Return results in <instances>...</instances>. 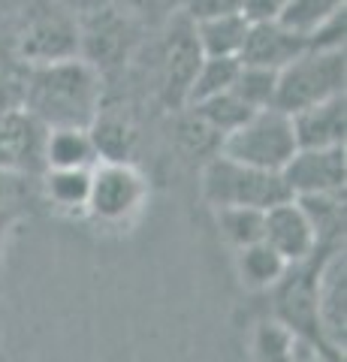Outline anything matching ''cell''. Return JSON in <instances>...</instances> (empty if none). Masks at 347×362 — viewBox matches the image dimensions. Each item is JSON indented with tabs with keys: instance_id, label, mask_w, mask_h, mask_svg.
<instances>
[{
	"instance_id": "ffe728a7",
	"label": "cell",
	"mask_w": 347,
	"mask_h": 362,
	"mask_svg": "<svg viewBox=\"0 0 347 362\" xmlns=\"http://www.w3.org/2000/svg\"><path fill=\"white\" fill-rule=\"evenodd\" d=\"M236 73H239V58H203L194 73V82L187 88L184 106H196L218 94H227L233 82H236Z\"/></svg>"
},
{
	"instance_id": "ba28073f",
	"label": "cell",
	"mask_w": 347,
	"mask_h": 362,
	"mask_svg": "<svg viewBox=\"0 0 347 362\" xmlns=\"http://www.w3.org/2000/svg\"><path fill=\"white\" fill-rule=\"evenodd\" d=\"M49 127L25 106L0 112V169L13 175L37 178L46 173Z\"/></svg>"
},
{
	"instance_id": "83f0119b",
	"label": "cell",
	"mask_w": 347,
	"mask_h": 362,
	"mask_svg": "<svg viewBox=\"0 0 347 362\" xmlns=\"http://www.w3.org/2000/svg\"><path fill=\"white\" fill-rule=\"evenodd\" d=\"M287 0H245V16L248 21H275Z\"/></svg>"
},
{
	"instance_id": "d6986e66",
	"label": "cell",
	"mask_w": 347,
	"mask_h": 362,
	"mask_svg": "<svg viewBox=\"0 0 347 362\" xmlns=\"http://www.w3.org/2000/svg\"><path fill=\"white\" fill-rule=\"evenodd\" d=\"M344 4L347 0H287L275 21L296 37L311 40L327 21L344 13Z\"/></svg>"
},
{
	"instance_id": "3957f363",
	"label": "cell",
	"mask_w": 347,
	"mask_h": 362,
	"mask_svg": "<svg viewBox=\"0 0 347 362\" xmlns=\"http://www.w3.org/2000/svg\"><path fill=\"white\" fill-rule=\"evenodd\" d=\"M203 197L208 206L220 209H257L269 211L272 206L293 199L281 173H266L236 163L230 157H211L203 169Z\"/></svg>"
},
{
	"instance_id": "e0dca14e",
	"label": "cell",
	"mask_w": 347,
	"mask_h": 362,
	"mask_svg": "<svg viewBox=\"0 0 347 362\" xmlns=\"http://www.w3.org/2000/svg\"><path fill=\"white\" fill-rule=\"evenodd\" d=\"M100 163L88 130H49L46 169H94Z\"/></svg>"
},
{
	"instance_id": "44dd1931",
	"label": "cell",
	"mask_w": 347,
	"mask_h": 362,
	"mask_svg": "<svg viewBox=\"0 0 347 362\" xmlns=\"http://www.w3.org/2000/svg\"><path fill=\"white\" fill-rule=\"evenodd\" d=\"M236 263H239V278L251 290H272L278 281L284 278V272H287V263L266 242L242 247Z\"/></svg>"
},
{
	"instance_id": "5bb4252c",
	"label": "cell",
	"mask_w": 347,
	"mask_h": 362,
	"mask_svg": "<svg viewBox=\"0 0 347 362\" xmlns=\"http://www.w3.org/2000/svg\"><path fill=\"white\" fill-rule=\"evenodd\" d=\"M248 28H251V21L245 13L196 21L194 37L199 45V54L203 58H239L245 37H248Z\"/></svg>"
},
{
	"instance_id": "cb8c5ba5",
	"label": "cell",
	"mask_w": 347,
	"mask_h": 362,
	"mask_svg": "<svg viewBox=\"0 0 347 362\" xmlns=\"http://www.w3.org/2000/svg\"><path fill=\"white\" fill-rule=\"evenodd\" d=\"M296 335L278 320L257 323L251 338V362H293Z\"/></svg>"
},
{
	"instance_id": "8992f818",
	"label": "cell",
	"mask_w": 347,
	"mask_h": 362,
	"mask_svg": "<svg viewBox=\"0 0 347 362\" xmlns=\"http://www.w3.org/2000/svg\"><path fill=\"white\" fill-rule=\"evenodd\" d=\"M148 197V185L130 160L106 163L100 160L91 169V194H88V214L103 223H124L142 209Z\"/></svg>"
},
{
	"instance_id": "7c38bea8",
	"label": "cell",
	"mask_w": 347,
	"mask_h": 362,
	"mask_svg": "<svg viewBox=\"0 0 347 362\" xmlns=\"http://www.w3.org/2000/svg\"><path fill=\"white\" fill-rule=\"evenodd\" d=\"M308 49V40L290 33L278 21H251L248 37L239 52L242 66H257V70L281 73L290 61H296Z\"/></svg>"
},
{
	"instance_id": "9a60e30c",
	"label": "cell",
	"mask_w": 347,
	"mask_h": 362,
	"mask_svg": "<svg viewBox=\"0 0 347 362\" xmlns=\"http://www.w3.org/2000/svg\"><path fill=\"white\" fill-rule=\"evenodd\" d=\"M28 175H13V173H4L0 169V259H4V247L9 233L16 230L30 214V206L37 202L40 190L28 185Z\"/></svg>"
},
{
	"instance_id": "4fadbf2b",
	"label": "cell",
	"mask_w": 347,
	"mask_h": 362,
	"mask_svg": "<svg viewBox=\"0 0 347 362\" xmlns=\"http://www.w3.org/2000/svg\"><path fill=\"white\" fill-rule=\"evenodd\" d=\"M299 148H341L347 139V97L339 94L290 115Z\"/></svg>"
},
{
	"instance_id": "484cf974",
	"label": "cell",
	"mask_w": 347,
	"mask_h": 362,
	"mask_svg": "<svg viewBox=\"0 0 347 362\" xmlns=\"http://www.w3.org/2000/svg\"><path fill=\"white\" fill-rule=\"evenodd\" d=\"M178 13L190 21H206L220 16H239L245 13V0H178Z\"/></svg>"
},
{
	"instance_id": "603a6c76",
	"label": "cell",
	"mask_w": 347,
	"mask_h": 362,
	"mask_svg": "<svg viewBox=\"0 0 347 362\" xmlns=\"http://www.w3.org/2000/svg\"><path fill=\"white\" fill-rule=\"evenodd\" d=\"M275 88H278V73L239 64V73H236V82H233L230 94L239 97L251 112H260V109L275 106Z\"/></svg>"
},
{
	"instance_id": "5b68a950",
	"label": "cell",
	"mask_w": 347,
	"mask_h": 362,
	"mask_svg": "<svg viewBox=\"0 0 347 362\" xmlns=\"http://www.w3.org/2000/svg\"><path fill=\"white\" fill-rule=\"evenodd\" d=\"M299 151L293 121L281 109H260L239 124L233 133L220 139V154L236 163L266 169V173H281L290 163V157Z\"/></svg>"
},
{
	"instance_id": "6da1fadb",
	"label": "cell",
	"mask_w": 347,
	"mask_h": 362,
	"mask_svg": "<svg viewBox=\"0 0 347 362\" xmlns=\"http://www.w3.org/2000/svg\"><path fill=\"white\" fill-rule=\"evenodd\" d=\"M100 70L73 58L46 66H28L21 85V106L49 130H88L100 115Z\"/></svg>"
},
{
	"instance_id": "277c9868",
	"label": "cell",
	"mask_w": 347,
	"mask_h": 362,
	"mask_svg": "<svg viewBox=\"0 0 347 362\" xmlns=\"http://www.w3.org/2000/svg\"><path fill=\"white\" fill-rule=\"evenodd\" d=\"M347 82V54L344 49H305L296 61H290L278 73L275 109L284 115L323 103L344 94Z\"/></svg>"
},
{
	"instance_id": "4316f807",
	"label": "cell",
	"mask_w": 347,
	"mask_h": 362,
	"mask_svg": "<svg viewBox=\"0 0 347 362\" xmlns=\"http://www.w3.org/2000/svg\"><path fill=\"white\" fill-rule=\"evenodd\" d=\"M127 16L154 18V16H172L178 13V0H121Z\"/></svg>"
},
{
	"instance_id": "52a82bcc",
	"label": "cell",
	"mask_w": 347,
	"mask_h": 362,
	"mask_svg": "<svg viewBox=\"0 0 347 362\" xmlns=\"http://www.w3.org/2000/svg\"><path fill=\"white\" fill-rule=\"evenodd\" d=\"M314 278V305H317V326L320 338L332 354L344 356L347 344V257L344 245L323 247Z\"/></svg>"
},
{
	"instance_id": "f1b7e54d",
	"label": "cell",
	"mask_w": 347,
	"mask_h": 362,
	"mask_svg": "<svg viewBox=\"0 0 347 362\" xmlns=\"http://www.w3.org/2000/svg\"><path fill=\"white\" fill-rule=\"evenodd\" d=\"M58 6H64L66 13H82V16H94V13H100V9H106L112 0H54Z\"/></svg>"
},
{
	"instance_id": "d4e9b609",
	"label": "cell",
	"mask_w": 347,
	"mask_h": 362,
	"mask_svg": "<svg viewBox=\"0 0 347 362\" xmlns=\"http://www.w3.org/2000/svg\"><path fill=\"white\" fill-rule=\"evenodd\" d=\"M263 218H266V211H257V209H220L218 226H220L223 239L236 247V251H242V247L263 242Z\"/></svg>"
},
{
	"instance_id": "2e32d148",
	"label": "cell",
	"mask_w": 347,
	"mask_h": 362,
	"mask_svg": "<svg viewBox=\"0 0 347 362\" xmlns=\"http://www.w3.org/2000/svg\"><path fill=\"white\" fill-rule=\"evenodd\" d=\"M296 202L302 206V211H305L320 247L344 245V194L299 197Z\"/></svg>"
},
{
	"instance_id": "30bf717a",
	"label": "cell",
	"mask_w": 347,
	"mask_h": 362,
	"mask_svg": "<svg viewBox=\"0 0 347 362\" xmlns=\"http://www.w3.org/2000/svg\"><path fill=\"white\" fill-rule=\"evenodd\" d=\"M290 197L344 194L347 181V151L341 148H299L281 169Z\"/></svg>"
},
{
	"instance_id": "9c48e42d",
	"label": "cell",
	"mask_w": 347,
	"mask_h": 362,
	"mask_svg": "<svg viewBox=\"0 0 347 362\" xmlns=\"http://www.w3.org/2000/svg\"><path fill=\"white\" fill-rule=\"evenodd\" d=\"M203 54L194 37V21L182 13L170 16V28L163 33V42L158 49V73H160V97L172 109L184 106L187 88L194 82V73Z\"/></svg>"
},
{
	"instance_id": "f546056e",
	"label": "cell",
	"mask_w": 347,
	"mask_h": 362,
	"mask_svg": "<svg viewBox=\"0 0 347 362\" xmlns=\"http://www.w3.org/2000/svg\"><path fill=\"white\" fill-rule=\"evenodd\" d=\"M293 362H344V359H327L314 344L296 338V341H293Z\"/></svg>"
},
{
	"instance_id": "8fae6325",
	"label": "cell",
	"mask_w": 347,
	"mask_h": 362,
	"mask_svg": "<svg viewBox=\"0 0 347 362\" xmlns=\"http://www.w3.org/2000/svg\"><path fill=\"white\" fill-rule=\"evenodd\" d=\"M263 242L272 247L287 266L305 263V259H311L320 251L317 235H314V230H311L305 211H302V206L296 199H287V202H281V206H272L266 211Z\"/></svg>"
},
{
	"instance_id": "7a4b0ae2",
	"label": "cell",
	"mask_w": 347,
	"mask_h": 362,
	"mask_svg": "<svg viewBox=\"0 0 347 362\" xmlns=\"http://www.w3.org/2000/svg\"><path fill=\"white\" fill-rule=\"evenodd\" d=\"M13 49L28 66L82 58V25L54 0H37L18 18Z\"/></svg>"
},
{
	"instance_id": "ac0fdd59",
	"label": "cell",
	"mask_w": 347,
	"mask_h": 362,
	"mask_svg": "<svg viewBox=\"0 0 347 362\" xmlns=\"http://www.w3.org/2000/svg\"><path fill=\"white\" fill-rule=\"evenodd\" d=\"M42 197L54 209L85 211L91 194V169H46L42 173Z\"/></svg>"
},
{
	"instance_id": "7402d4cb",
	"label": "cell",
	"mask_w": 347,
	"mask_h": 362,
	"mask_svg": "<svg viewBox=\"0 0 347 362\" xmlns=\"http://www.w3.org/2000/svg\"><path fill=\"white\" fill-rule=\"evenodd\" d=\"M187 109H194V118H196V121H203L211 133H218V136H220V139H223L227 133H233V130L239 127V124H245V121L254 115V112L245 106L239 97H233L230 90H227V94H218V97L206 100V103L187 106Z\"/></svg>"
}]
</instances>
